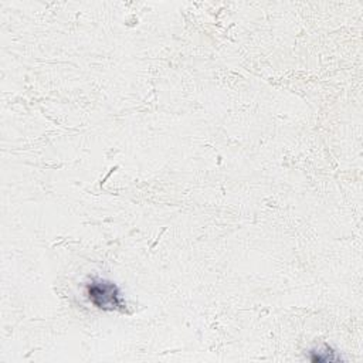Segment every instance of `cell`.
Masks as SVG:
<instances>
[{
	"label": "cell",
	"instance_id": "6da1fadb",
	"mask_svg": "<svg viewBox=\"0 0 363 363\" xmlns=\"http://www.w3.org/2000/svg\"><path fill=\"white\" fill-rule=\"evenodd\" d=\"M85 294L89 302L102 311H119L126 309V303L122 298V292L118 285L109 279L92 278L85 285Z\"/></svg>",
	"mask_w": 363,
	"mask_h": 363
},
{
	"label": "cell",
	"instance_id": "7a4b0ae2",
	"mask_svg": "<svg viewBox=\"0 0 363 363\" xmlns=\"http://www.w3.org/2000/svg\"><path fill=\"white\" fill-rule=\"evenodd\" d=\"M309 359L313 363H328V362H337L342 360V357L328 345L318 347V349H312L309 353Z\"/></svg>",
	"mask_w": 363,
	"mask_h": 363
}]
</instances>
